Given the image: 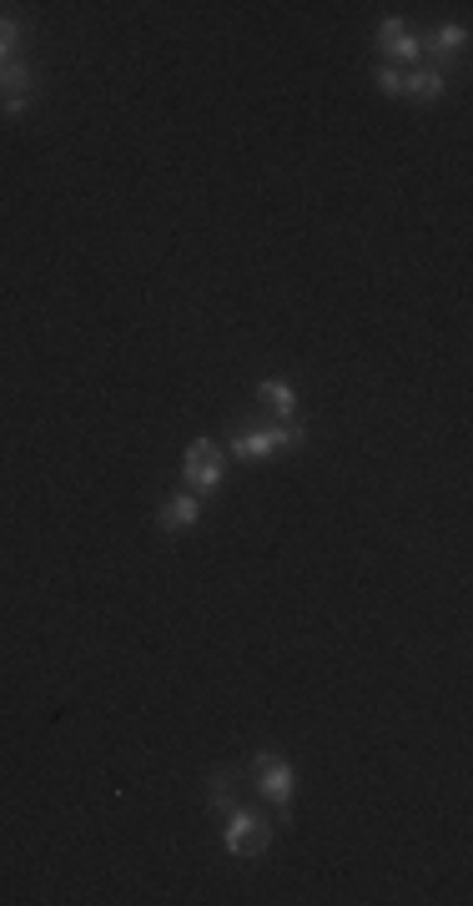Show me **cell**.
I'll return each instance as SVG.
<instances>
[{
    "mask_svg": "<svg viewBox=\"0 0 473 906\" xmlns=\"http://www.w3.org/2000/svg\"><path fill=\"white\" fill-rule=\"evenodd\" d=\"M373 81H378V91H383V97H404V71H398V66H383V61H378V66H373Z\"/></svg>",
    "mask_w": 473,
    "mask_h": 906,
    "instance_id": "12",
    "label": "cell"
},
{
    "mask_svg": "<svg viewBox=\"0 0 473 906\" xmlns=\"http://www.w3.org/2000/svg\"><path fill=\"white\" fill-rule=\"evenodd\" d=\"M30 106H36V71L15 55L0 66V116H26Z\"/></svg>",
    "mask_w": 473,
    "mask_h": 906,
    "instance_id": "5",
    "label": "cell"
},
{
    "mask_svg": "<svg viewBox=\"0 0 473 906\" xmlns=\"http://www.w3.org/2000/svg\"><path fill=\"white\" fill-rule=\"evenodd\" d=\"M237 781H242V770H237V766H217L207 776V806L217 810V816H227L232 806H242V796H237Z\"/></svg>",
    "mask_w": 473,
    "mask_h": 906,
    "instance_id": "10",
    "label": "cell"
},
{
    "mask_svg": "<svg viewBox=\"0 0 473 906\" xmlns=\"http://www.w3.org/2000/svg\"><path fill=\"white\" fill-rule=\"evenodd\" d=\"M227 474V449L217 439H192L187 453H181V479L192 494H212Z\"/></svg>",
    "mask_w": 473,
    "mask_h": 906,
    "instance_id": "4",
    "label": "cell"
},
{
    "mask_svg": "<svg viewBox=\"0 0 473 906\" xmlns=\"http://www.w3.org/2000/svg\"><path fill=\"white\" fill-rule=\"evenodd\" d=\"M15 46H21V26H15L11 15H0V66L15 61Z\"/></svg>",
    "mask_w": 473,
    "mask_h": 906,
    "instance_id": "13",
    "label": "cell"
},
{
    "mask_svg": "<svg viewBox=\"0 0 473 906\" xmlns=\"http://www.w3.org/2000/svg\"><path fill=\"white\" fill-rule=\"evenodd\" d=\"M463 51H469V26H463V21H453V26H438L429 41H423L429 66H438V71H444V61H453V55H463Z\"/></svg>",
    "mask_w": 473,
    "mask_h": 906,
    "instance_id": "9",
    "label": "cell"
},
{
    "mask_svg": "<svg viewBox=\"0 0 473 906\" xmlns=\"http://www.w3.org/2000/svg\"><path fill=\"white\" fill-rule=\"evenodd\" d=\"M444 91H448V71H438V66H413V71H404V97L418 101V106H433V101H444Z\"/></svg>",
    "mask_w": 473,
    "mask_h": 906,
    "instance_id": "8",
    "label": "cell"
},
{
    "mask_svg": "<svg viewBox=\"0 0 473 906\" xmlns=\"http://www.w3.org/2000/svg\"><path fill=\"white\" fill-rule=\"evenodd\" d=\"M202 519V494H167L162 508H156V524H162V534H181V529H192Z\"/></svg>",
    "mask_w": 473,
    "mask_h": 906,
    "instance_id": "7",
    "label": "cell"
},
{
    "mask_svg": "<svg viewBox=\"0 0 473 906\" xmlns=\"http://www.w3.org/2000/svg\"><path fill=\"white\" fill-rule=\"evenodd\" d=\"M307 428L303 424H272V428H237L232 439H227V453L242 458V464H267L272 453L282 449H303Z\"/></svg>",
    "mask_w": 473,
    "mask_h": 906,
    "instance_id": "1",
    "label": "cell"
},
{
    "mask_svg": "<svg viewBox=\"0 0 473 906\" xmlns=\"http://www.w3.org/2000/svg\"><path fill=\"white\" fill-rule=\"evenodd\" d=\"M257 399L278 413V424H297V393L287 383H278V378H263V383H257Z\"/></svg>",
    "mask_w": 473,
    "mask_h": 906,
    "instance_id": "11",
    "label": "cell"
},
{
    "mask_svg": "<svg viewBox=\"0 0 473 906\" xmlns=\"http://www.w3.org/2000/svg\"><path fill=\"white\" fill-rule=\"evenodd\" d=\"M378 55H383V66H418L423 61V41L398 15H388V21H378Z\"/></svg>",
    "mask_w": 473,
    "mask_h": 906,
    "instance_id": "6",
    "label": "cell"
},
{
    "mask_svg": "<svg viewBox=\"0 0 473 906\" xmlns=\"http://www.w3.org/2000/svg\"><path fill=\"white\" fill-rule=\"evenodd\" d=\"M247 776H252V785H257V791H263V796L282 810V826L293 821V816H287V810H293V796H297V770H293V760H287V755H278V751H263V755H252Z\"/></svg>",
    "mask_w": 473,
    "mask_h": 906,
    "instance_id": "2",
    "label": "cell"
},
{
    "mask_svg": "<svg viewBox=\"0 0 473 906\" xmlns=\"http://www.w3.org/2000/svg\"><path fill=\"white\" fill-rule=\"evenodd\" d=\"M222 841H227V852H232L237 861H263L267 846H272V821L252 806H232L227 810V836Z\"/></svg>",
    "mask_w": 473,
    "mask_h": 906,
    "instance_id": "3",
    "label": "cell"
}]
</instances>
